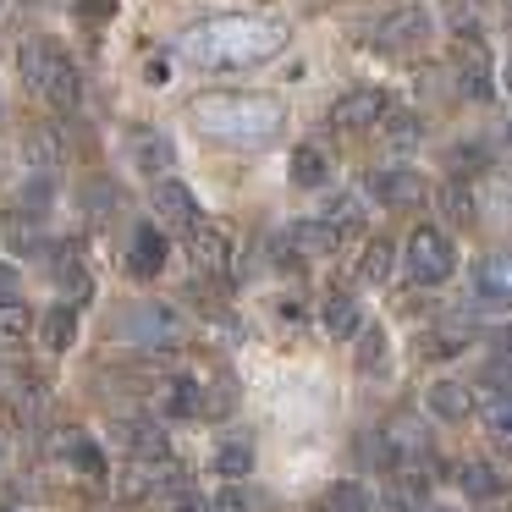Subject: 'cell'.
Listing matches in <instances>:
<instances>
[{
  "mask_svg": "<svg viewBox=\"0 0 512 512\" xmlns=\"http://www.w3.org/2000/svg\"><path fill=\"white\" fill-rule=\"evenodd\" d=\"M281 45H287V23H276V17H210L177 39V56L210 72H232L281 56Z\"/></svg>",
  "mask_w": 512,
  "mask_h": 512,
  "instance_id": "obj_1",
  "label": "cell"
},
{
  "mask_svg": "<svg viewBox=\"0 0 512 512\" xmlns=\"http://www.w3.org/2000/svg\"><path fill=\"white\" fill-rule=\"evenodd\" d=\"M188 122L215 144L259 149L287 127V105L270 100V94H204L188 105Z\"/></svg>",
  "mask_w": 512,
  "mask_h": 512,
  "instance_id": "obj_2",
  "label": "cell"
},
{
  "mask_svg": "<svg viewBox=\"0 0 512 512\" xmlns=\"http://www.w3.org/2000/svg\"><path fill=\"white\" fill-rule=\"evenodd\" d=\"M17 72H23V83L39 94V100L78 105V67H72V61L61 56V45H50V39H23Z\"/></svg>",
  "mask_w": 512,
  "mask_h": 512,
  "instance_id": "obj_3",
  "label": "cell"
},
{
  "mask_svg": "<svg viewBox=\"0 0 512 512\" xmlns=\"http://www.w3.org/2000/svg\"><path fill=\"white\" fill-rule=\"evenodd\" d=\"M408 270H413V281L419 287H441V281H452V270H457V248H452V237L446 232H435V226H413V237H408Z\"/></svg>",
  "mask_w": 512,
  "mask_h": 512,
  "instance_id": "obj_4",
  "label": "cell"
},
{
  "mask_svg": "<svg viewBox=\"0 0 512 512\" xmlns=\"http://www.w3.org/2000/svg\"><path fill=\"white\" fill-rule=\"evenodd\" d=\"M430 39H435V17L424 6H402L375 28V50H386V56H419Z\"/></svg>",
  "mask_w": 512,
  "mask_h": 512,
  "instance_id": "obj_5",
  "label": "cell"
},
{
  "mask_svg": "<svg viewBox=\"0 0 512 512\" xmlns=\"http://www.w3.org/2000/svg\"><path fill=\"white\" fill-rule=\"evenodd\" d=\"M122 331L133 347H177L182 342V314L171 309V303H133Z\"/></svg>",
  "mask_w": 512,
  "mask_h": 512,
  "instance_id": "obj_6",
  "label": "cell"
},
{
  "mask_svg": "<svg viewBox=\"0 0 512 512\" xmlns=\"http://www.w3.org/2000/svg\"><path fill=\"white\" fill-rule=\"evenodd\" d=\"M452 78L468 100H490V50L479 39V28H463L452 45Z\"/></svg>",
  "mask_w": 512,
  "mask_h": 512,
  "instance_id": "obj_7",
  "label": "cell"
},
{
  "mask_svg": "<svg viewBox=\"0 0 512 512\" xmlns=\"http://www.w3.org/2000/svg\"><path fill=\"white\" fill-rule=\"evenodd\" d=\"M386 116H391V94L380 89V83H353V89L331 105V122L347 127V133H358V127H380Z\"/></svg>",
  "mask_w": 512,
  "mask_h": 512,
  "instance_id": "obj_8",
  "label": "cell"
},
{
  "mask_svg": "<svg viewBox=\"0 0 512 512\" xmlns=\"http://www.w3.org/2000/svg\"><path fill=\"white\" fill-rule=\"evenodd\" d=\"M364 193H369V199H380L386 210H413V204L430 199V188H424V177H419L413 166H386V171H375V177L364 182Z\"/></svg>",
  "mask_w": 512,
  "mask_h": 512,
  "instance_id": "obj_9",
  "label": "cell"
},
{
  "mask_svg": "<svg viewBox=\"0 0 512 512\" xmlns=\"http://www.w3.org/2000/svg\"><path fill=\"white\" fill-rule=\"evenodd\" d=\"M182 248H188L193 270H204V276L226 270V259H232V237H226L221 226H210V221H199L193 232H182Z\"/></svg>",
  "mask_w": 512,
  "mask_h": 512,
  "instance_id": "obj_10",
  "label": "cell"
},
{
  "mask_svg": "<svg viewBox=\"0 0 512 512\" xmlns=\"http://www.w3.org/2000/svg\"><path fill=\"white\" fill-rule=\"evenodd\" d=\"M155 215H160L166 226H182V232H193V226L204 221V204H199V193H193V188H182V182L166 177V182L155 188Z\"/></svg>",
  "mask_w": 512,
  "mask_h": 512,
  "instance_id": "obj_11",
  "label": "cell"
},
{
  "mask_svg": "<svg viewBox=\"0 0 512 512\" xmlns=\"http://www.w3.org/2000/svg\"><path fill=\"white\" fill-rule=\"evenodd\" d=\"M287 243L298 248L303 259H331L342 248V226H331L325 215H309V221H292L287 226Z\"/></svg>",
  "mask_w": 512,
  "mask_h": 512,
  "instance_id": "obj_12",
  "label": "cell"
},
{
  "mask_svg": "<svg viewBox=\"0 0 512 512\" xmlns=\"http://www.w3.org/2000/svg\"><path fill=\"white\" fill-rule=\"evenodd\" d=\"M320 325H325V336H336V342H353V336L364 331V309H358L353 292H336V298L320 303Z\"/></svg>",
  "mask_w": 512,
  "mask_h": 512,
  "instance_id": "obj_13",
  "label": "cell"
},
{
  "mask_svg": "<svg viewBox=\"0 0 512 512\" xmlns=\"http://www.w3.org/2000/svg\"><path fill=\"white\" fill-rule=\"evenodd\" d=\"M127 155H133V166L144 171V177H149V171L160 177V171L177 166V149H171V138L155 133V127H149V133H133V138H127Z\"/></svg>",
  "mask_w": 512,
  "mask_h": 512,
  "instance_id": "obj_14",
  "label": "cell"
},
{
  "mask_svg": "<svg viewBox=\"0 0 512 512\" xmlns=\"http://www.w3.org/2000/svg\"><path fill=\"white\" fill-rule=\"evenodd\" d=\"M474 287H479V298H485V303H501V309H507V303H512V254L479 259Z\"/></svg>",
  "mask_w": 512,
  "mask_h": 512,
  "instance_id": "obj_15",
  "label": "cell"
},
{
  "mask_svg": "<svg viewBox=\"0 0 512 512\" xmlns=\"http://www.w3.org/2000/svg\"><path fill=\"white\" fill-rule=\"evenodd\" d=\"M210 468H215L221 479H232V485H237V479H248V474H254V441H243V435H226V441L215 446Z\"/></svg>",
  "mask_w": 512,
  "mask_h": 512,
  "instance_id": "obj_16",
  "label": "cell"
},
{
  "mask_svg": "<svg viewBox=\"0 0 512 512\" xmlns=\"http://www.w3.org/2000/svg\"><path fill=\"white\" fill-rule=\"evenodd\" d=\"M430 413H435V419H446V424H463L468 413H474V397H468L463 380H435V386H430Z\"/></svg>",
  "mask_w": 512,
  "mask_h": 512,
  "instance_id": "obj_17",
  "label": "cell"
},
{
  "mask_svg": "<svg viewBox=\"0 0 512 512\" xmlns=\"http://www.w3.org/2000/svg\"><path fill=\"white\" fill-rule=\"evenodd\" d=\"M166 265V237L160 232H133V243H127V270H133V276H155V270Z\"/></svg>",
  "mask_w": 512,
  "mask_h": 512,
  "instance_id": "obj_18",
  "label": "cell"
},
{
  "mask_svg": "<svg viewBox=\"0 0 512 512\" xmlns=\"http://www.w3.org/2000/svg\"><path fill=\"white\" fill-rule=\"evenodd\" d=\"M292 182H298V188H325V182H331V160H325L320 144L292 149Z\"/></svg>",
  "mask_w": 512,
  "mask_h": 512,
  "instance_id": "obj_19",
  "label": "cell"
},
{
  "mask_svg": "<svg viewBox=\"0 0 512 512\" xmlns=\"http://www.w3.org/2000/svg\"><path fill=\"white\" fill-rule=\"evenodd\" d=\"M457 485H463V496H474V501H496L501 490H507V479H501L490 463H463L457 468Z\"/></svg>",
  "mask_w": 512,
  "mask_h": 512,
  "instance_id": "obj_20",
  "label": "cell"
},
{
  "mask_svg": "<svg viewBox=\"0 0 512 512\" xmlns=\"http://www.w3.org/2000/svg\"><path fill=\"white\" fill-rule=\"evenodd\" d=\"M39 336H45L50 353H67V347L78 342V314H72V309H50L45 320H39Z\"/></svg>",
  "mask_w": 512,
  "mask_h": 512,
  "instance_id": "obj_21",
  "label": "cell"
},
{
  "mask_svg": "<svg viewBox=\"0 0 512 512\" xmlns=\"http://www.w3.org/2000/svg\"><path fill=\"white\" fill-rule=\"evenodd\" d=\"M391 265H397V248H391L386 237H369L364 254H358V276H364V281H386Z\"/></svg>",
  "mask_w": 512,
  "mask_h": 512,
  "instance_id": "obj_22",
  "label": "cell"
},
{
  "mask_svg": "<svg viewBox=\"0 0 512 512\" xmlns=\"http://www.w3.org/2000/svg\"><path fill=\"white\" fill-rule=\"evenodd\" d=\"M122 446L133 457H166V435H160V424H122Z\"/></svg>",
  "mask_w": 512,
  "mask_h": 512,
  "instance_id": "obj_23",
  "label": "cell"
},
{
  "mask_svg": "<svg viewBox=\"0 0 512 512\" xmlns=\"http://www.w3.org/2000/svg\"><path fill=\"white\" fill-rule=\"evenodd\" d=\"M320 512H369V490L358 485V479H336V485L325 490Z\"/></svg>",
  "mask_w": 512,
  "mask_h": 512,
  "instance_id": "obj_24",
  "label": "cell"
},
{
  "mask_svg": "<svg viewBox=\"0 0 512 512\" xmlns=\"http://www.w3.org/2000/svg\"><path fill=\"white\" fill-rule=\"evenodd\" d=\"M435 204H441V210L452 215V221H463V226H468V221H474V215H479V204H474V193H468V182H457V177L446 182L441 193H435Z\"/></svg>",
  "mask_w": 512,
  "mask_h": 512,
  "instance_id": "obj_25",
  "label": "cell"
},
{
  "mask_svg": "<svg viewBox=\"0 0 512 512\" xmlns=\"http://www.w3.org/2000/svg\"><path fill=\"white\" fill-rule=\"evenodd\" d=\"M479 413H485L490 441H507L512 446V397H501V391H496V397H485V408H479Z\"/></svg>",
  "mask_w": 512,
  "mask_h": 512,
  "instance_id": "obj_26",
  "label": "cell"
},
{
  "mask_svg": "<svg viewBox=\"0 0 512 512\" xmlns=\"http://www.w3.org/2000/svg\"><path fill=\"white\" fill-rule=\"evenodd\" d=\"M353 364L364 369H386V331L380 325H369V331H358V353H353Z\"/></svg>",
  "mask_w": 512,
  "mask_h": 512,
  "instance_id": "obj_27",
  "label": "cell"
},
{
  "mask_svg": "<svg viewBox=\"0 0 512 512\" xmlns=\"http://www.w3.org/2000/svg\"><path fill=\"white\" fill-rule=\"evenodd\" d=\"M325 221H331V226H358V221H364V204H358V193H336V199L325 204Z\"/></svg>",
  "mask_w": 512,
  "mask_h": 512,
  "instance_id": "obj_28",
  "label": "cell"
},
{
  "mask_svg": "<svg viewBox=\"0 0 512 512\" xmlns=\"http://www.w3.org/2000/svg\"><path fill=\"white\" fill-rule=\"evenodd\" d=\"M6 243L23 248V254H34V248H39V226H34V215H12V221H6Z\"/></svg>",
  "mask_w": 512,
  "mask_h": 512,
  "instance_id": "obj_29",
  "label": "cell"
},
{
  "mask_svg": "<svg viewBox=\"0 0 512 512\" xmlns=\"http://www.w3.org/2000/svg\"><path fill=\"white\" fill-rule=\"evenodd\" d=\"M28 325H34V314H28L17 298H12V303H0V336H23Z\"/></svg>",
  "mask_w": 512,
  "mask_h": 512,
  "instance_id": "obj_30",
  "label": "cell"
},
{
  "mask_svg": "<svg viewBox=\"0 0 512 512\" xmlns=\"http://www.w3.org/2000/svg\"><path fill=\"white\" fill-rule=\"evenodd\" d=\"M166 408H171V413H199V408H204V397H199V386H193V380H182V386H171V397H166Z\"/></svg>",
  "mask_w": 512,
  "mask_h": 512,
  "instance_id": "obj_31",
  "label": "cell"
},
{
  "mask_svg": "<svg viewBox=\"0 0 512 512\" xmlns=\"http://www.w3.org/2000/svg\"><path fill=\"white\" fill-rule=\"evenodd\" d=\"M215 512H254V501H248L243 479H237V485H226L221 496H215Z\"/></svg>",
  "mask_w": 512,
  "mask_h": 512,
  "instance_id": "obj_32",
  "label": "cell"
},
{
  "mask_svg": "<svg viewBox=\"0 0 512 512\" xmlns=\"http://www.w3.org/2000/svg\"><path fill=\"white\" fill-rule=\"evenodd\" d=\"M78 17H83V23H111L116 0H78Z\"/></svg>",
  "mask_w": 512,
  "mask_h": 512,
  "instance_id": "obj_33",
  "label": "cell"
},
{
  "mask_svg": "<svg viewBox=\"0 0 512 512\" xmlns=\"http://www.w3.org/2000/svg\"><path fill=\"white\" fill-rule=\"evenodd\" d=\"M479 160H485V155H479V149H474V144H463V149H452V177H468V166H479Z\"/></svg>",
  "mask_w": 512,
  "mask_h": 512,
  "instance_id": "obj_34",
  "label": "cell"
},
{
  "mask_svg": "<svg viewBox=\"0 0 512 512\" xmlns=\"http://www.w3.org/2000/svg\"><path fill=\"white\" fill-rule=\"evenodd\" d=\"M391 144H397V149L419 144V116H402V122H397V133H391Z\"/></svg>",
  "mask_w": 512,
  "mask_h": 512,
  "instance_id": "obj_35",
  "label": "cell"
},
{
  "mask_svg": "<svg viewBox=\"0 0 512 512\" xmlns=\"http://www.w3.org/2000/svg\"><path fill=\"white\" fill-rule=\"evenodd\" d=\"M12 298H17V270L0 259V303H12Z\"/></svg>",
  "mask_w": 512,
  "mask_h": 512,
  "instance_id": "obj_36",
  "label": "cell"
},
{
  "mask_svg": "<svg viewBox=\"0 0 512 512\" xmlns=\"http://www.w3.org/2000/svg\"><path fill=\"white\" fill-rule=\"evenodd\" d=\"M177 512H210V501H204V496H188V490H182V496H177Z\"/></svg>",
  "mask_w": 512,
  "mask_h": 512,
  "instance_id": "obj_37",
  "label": "cell"
},
{
  "mask_svg": "<svg viewBox=\"0 0 512 512\" xmlns=\"http://www.w3.org/2000/svg\"><path fill=\"white\" fill-rule=\"evenodd\" d=\"M496 353L512 358V325H501V331H496Z\"/></svg>",
  "mask_w": 512,
  "mask_h": 512,
  "instance_id": "obj_38",
  "label": "cell"
},
{
  "mask_svg": "<svg viewBox=\"0 0 512 512\" xmlns=\"http://www.w3.org/2000/svg\"><path fill=\"white\" fill-rule=\"evenodd\" d=\"M501 89H507V94H512V61H507V72H501Z\"/></svg>",
  "mask_w": 512,
  "mask_h": 512,
  "instance_id": "obj_39",
  "label": "cell"
},
{
  "mask_svg": "<svg viewBox=\"0 0 512 512\" xmlns=\"http://www.w3.org/2000/svg\"><path fill=\"white\" fill-rule=\"evenodd\" d=\"M468 6H485V0H468Z\"/></svg>",
  "mask_w": 512,
  "mask_h": 512,
  "instance_id": "obj_40",
  "label": "cell"
},
{
  "mask_svg": "<svg viewBox=\"0 0 512 512\" xmlns=\"http://www.w3.org/2000/svg\"><path fill=\"white\" fill-rule=\"evenodd\" d=\"M0 457H6V452H0Z\"/></svg>",
  "mask_w": 512,
  "mask_h": 512,
  "instance_id": "obj_41",
  "label": "cell"
}]
</instances>
